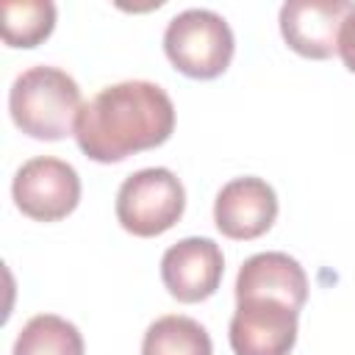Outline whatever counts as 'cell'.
Returning <instances> with one entry per match:
<instances>
[{
	"instance_id": "6da1fadb",
	"label": "cell",
	"mask_w": 355,
	"mask_h": 355,
	"mask_svg": "<svg viewBox=\"0 0 355 355\" xmlns=\"http://www.w3.org/2000/svg\"><path fill=\"white\" fill-rule=\"evenodd\" d=\"M175 130L172 97L150 80H122L83 103L75 122L80 153L97 164H116L161 147Z\"/></svg>"
},
{
	"instance_id": "7a4b0ae2",
	"label": "cell",
	"mask_w": 355,
	"mask_h": 355,
	"mask_svg": "<svg viewBox=\"0 0 355 355\" xmlns=\"http://www.w3.org/2000/svg\"><path fill=\"white\" fill-rule=\"evenodd\" d=\"M80 108L83 97L75 78L47 64L19 72L8 92V111L14 125L39 141L75 136Z\"/></svg>"
},
{
	"instance_id": "3957f363",
	"label": "cell",
	"mask_w": 355,
	"mask_h": 355,
	"mask_svg": "<svg viewBox=\"0 0 355 355\" xmlns=\"http://www.w3.org/2000/svg\"><path fill=\"white\" fill-rule=\"evenodd\" d=\"M236 39L225 17L211 8H186L175 14L164 31V53L169 64L194 80L219 78L233 61Z\"/></svg>"
},
{
	"instance_id": "277c9868",
	"label": "cell",
	"mask_w": 355,
	"mask_h": 355,
	"mask_svg": "<svg viewBox=\"0 0 355 355\" xmlns=\"http://www.w3.org/2000/svg\"><path fill=\"white\" fill-rule=\"evenodd\" d=\"M116 222L139 239H153L175 227L186 211L180 178L164 166H147L128 175L116 191Z\"/></svg>"
},
{
	"instance_id": "5b68a950",
	"label": "cell",
	"mask_w": 355,
	"mask_h": 355,
	"mask_svg": "<svg viewBox=\"0 0 355 355\" xmlns=\"http://www.w3.org/2000/svg\"><path fill=\"white\" fill-rule=\"evenodd\" d=\"M14 205L36 222H58L80 202V178L72 164L39 155L25 161L11 183Z\"/></svg>"
},
{
	"instance_id": "8992f818",
	"label": "cell",
	"mask_w": 355,
	"mask_h": 355,
	"mask_svg": "<svg viewBox=\"0 0 355 355\" xmlns=\"http://www.w3.org/2000/svg\"><path fill=\"white\" fill-rule=\"evenodd\" d=\"M300 311L280 300H236L227 327L233 355H288L297 344Z\"/></svg>"
},
{
	"instance_id": "52a82bcc",
	"label": "cell",
	"mask_w": 355,
	"mask_h": 355,
	"mask_svg": "<svg viewBox=\"0 0 355 355\" xmlns=\"http://www.w3.org/2000/svg\"><path fill=\"white\" fill-rule=\"evenodd\" d=\"M225 275V255L214 239L189 236L172 244L161 258V280L178 302H202L216 294Z\"/></svg>"
},
{
	"instance_id": "ba28073f",
	"label": "cell",
	"mask_w": 355,
	"mask_h": 355,
	"mask_svg": "<svg viewBox=\"0 0 355 355\" xmlns=\"http://www.w3.org/2000/svg\"><path fill=\"white\" fill-rule=\"evenodd\" d=\"M277 219V194L263 178H233L214 200L216 230L233 241L263 236Z\"/></svg>"
},
{
	"instance_id": "9c48e42d",
	"label": "cell",
	"mask_w": 355,
	"mask_h": 355,
	"mask_svg": "<svg viewBox=\"0 0 355 355\" xmlns=\"http://www.w3.org/2000/svg\"><path fill=\"white\" fill-rule=\"evenodd\" d=\"M352 3L347 0H288L280 6L283 42L302 58L324 61L338 53V31Z\"/></svg>"
},
{
	"instance_id": "30bf717a",
	"label": "cell",
	"mask_w": 355,
	"mask_h": 355,
	"mask_svg": "<svg viewBox=\"0 0 355 355\" xmlns=\"http://www.w3.org/2000/svg\"><path fill=\"white\" fill-rule=\"evenodd\" d=\"M269 297L302 311L308 300V275L288 252H258L250 255L236 275V300Z\"/></svg>"
},
{
	"instance_id": "8fae6325",
	"label": "cell",
	"mask_w": 355,
	"mask_h": 355,
	"mask_svg": "<svg viewBox=\"0 0 355 355\" xmlns=\"http://www.w3.org/2000/svg\"><path fill=\"white\" fill-rule=\"evenodd\" d=\"M141 355H214V344L197 319L166 313L147 327Z\"/></svg>"
},
{
	"instance_id": "7c38bea8",
	"label": "cell",
	"mask_w": 355,
	"mask_h": 355,
	"mask_svg": "<svg viewBox=\"0 0 355 355\" xmlns=\"http://www.w3.org/2000/svg\"><path fill=\"white\" fill-rule=\"evenodd\" d=\"M80 330L55 313H39L28 319L14 341L11 355H83Z\"/></svg>"
},
{
	"instance_id": "4fadbf2b",
	"label": "cell",
	"mask_w": 355,
	"mask_h": 355,
	"mask_svg": "<svg viewBox=\"0 0 355 355\" xmlns=\"http://www.w3.org/2000/svg\"><path fill=\"white\" fill-rule=\"evenodd\" d=\"M0 17L8 47H39L55 28V6L50 0L3 3Z\"/></svg>"
},
{
	"instance_id": "5bb4252c",
	"label": "cell",
	"mask_w": 355,
	"mask_h": 355,
	"mask_svg": "<svg viewBox=\"0 0 355 355\" xmlns=\"http://www.w3.org/2000/svg\"><path fill=\"white\" fill-rule=\"evenodd\" d=\"M338 55H341L344 67L349 72H355V6L349 8V14L341 22V31H338Z\"/></svg>"
}]
</instances>
